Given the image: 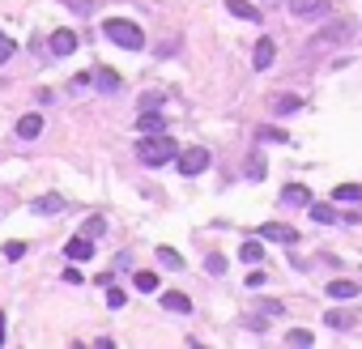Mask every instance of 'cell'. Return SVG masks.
I'll use <instances>...</instances> for the list:
<instances>
[{"label":"cell","instance_id":"cell-1","mask_svg":"<svg viewBox=\"0 0 362 349\" xmlns=\"http://www.w3.org/2000/svg\"><path fill=\"white\" fill-rule=\"evenodd\" d=\"M137 158H141V166H166V162L179 158V145L166 137V132H150V137H141Z\"/></svg>","mask_w":362,"mask_h":349},{"label":"cell","instance_id":"cell-2","mask_svg":"<svg viewBox=\"0 0 362 349\" xmlns=\"http://www.w3.org/2000/svg\"><path fill=\"white\" fill-rule=\"evenodd\" d=\"M103 34H107L115 47H124V52H141V47H145L141 26H137V21H128V17H107V21H103Z\"/></svg>","mask_w":362,"mask_h":349},{"label":"cell","instance_id":"cell-3","mask_svg":"<svg viewBox=\"0 0 362 349\" xmlns=\"http://www.w3.org/2000/svg\"><path fill=\"white\" fill-rule=\"evenodd\" d=\"M179 174H188V179H192V174H201L205 166H209V149L205 145H188V149H179Z\"/></svg>","mask_w":362,"mask_h":349},{"label":"cell","instance_id":"cell-4","mask_svg":"<svg viewBox=\"0 0 362 349\" xmlns=\"http://www.w3.org/2000/svg\"><path fill=\"white\" fill-rule=\"evenodd\" d=\"M285 5H290V13L303 17V21H324V17L332 13L328 0H285Z\"/></svg>","mask_w":362,"mask_h":349},{"label":"cell","instance_id":"cell-5","mask_svg":"<svg viewBox=\"0 0 362 349\" xmlns=\"http://www.w3.org/2000/svg\"><path fill=\"white\" fill-rule=\"evenodd\" d=\"M350 34H354V21H350V17H336V21H328L320 34H311V47H328V43L350 39Z\"/></svg>","mask_w":362,"mask_h":349},{"label":"cell","instance_id":"cell-6","mask_svg":"<svg viewBox=\"0 0 362 349\" xmlns=\"http://www.w3.org/2000/svg\"><path fill=\"white\" fill-rule=\"evenodd\" d=\"M260 239H264V243H299V230L285 226V221H264V226H260Z\"/></svg>","mask_w":362,"mask_h":349},{"label":"cell","instance_id":"cell-7","mask_svg":"<svg viewBox=\"0 0 362 349\" xmlns=\"http://www.w3.org/2000/svg\"><path fill=\"white\" fill-rule=\"evenodd\" d=\"M60 209H64V196H56V192L34 196V201H30V213H34V217H52V213H60Z\"/></svg>","mask_w":362,"mask_h":349},{"label":"cell","instance_id":"cell-8","mask_svg":"<svg viewBox=\"0 0 362 349\" xmlns=\"http://www.w3.org/2000/svg\"><path fill=\"white\" fill-rule=\"evenodd\" d=\"M64 256H68L72 264H77V260H90V256H94V239H90V235L68 239V243H64Z\"/></svg>","mask_w":362,"mask_h":349},{"label":"cell","instance_id":"cell-9","mask_svg":"<svg viewBox=\"0 0 362 349\" xmlns=\"http://www.w3.org/2000/svg\"><path fill=\"white\" fill-rule=\"evenodd\" d=\"M47 47H52V56H72V52H77V34H72V30H56L52 39H47Z\"/></svg>","mask_w":362,"mask_h":349},{"label":"cell","instance_id":"cell-10","mask_svg":"<svg viewBox=\"0 0 362 349\" xmlns=\"http://www.w3.org/2000/svg\"><path fill=\"white\" fill-rule=\"evenodd\" d=\"M273 56H277V43H273V39H260V43H256V52H252V68L264 72V68L273 64Z\"/></svg>","mask_w":362,"mask_h":349},{"label":"cell","instance_id":"cell-11","mask_svg":"<svg viewBox=\"0 0 362 349\" xmlns=\"http://www.w3.org/2000/svg\"><path fill=\"white\" fill-rule=\"evenodd\" d=\"M137 128H141V137H150V132H166V119H162V111H141L137 115Z\"/></svg>","mask_w":362,"mask_h":349},{"label":"cell","instance_id":"cell-12","mask_svg":"<svg viewBox=\"0 0 362 349\" xmlns=\"http://www.w3.org/2000/svg\"><path fill=\"white\" fill-rule=\"evenodd\" d=\"M243 174H248L252 183H260L264 174H269V162H264V154H260V149H252V154H248V162H243Z\"/></svg>","mask_w":362,"mask_h":349},{"label":"cell","instance_id":"cell-13","mask_svg":"<svg viewBox=\"0 0 362 349\" xmlns=\"http://www.w3.org/2000/svg\"><path fill=\"white\" fill-rule=\"evenodd\" d=\"M39 132H43V115L30 111V115H21V119H17V137H21V141H34Z\"/></svg>","mask_w":362,"mask_h":349},{"label":"cell","instance_id":"cell-14","mask_svg":"<svg viewBox=\"0 0 362 349\" xmlns=\"http://www.w3.org/2000/svg\"><path fill=\"white\" fill-rule=\"evenodd\" d=\"M281 205H311V188H303V183H285V188H281Z\"/></svg>","mask_w":362,"mask_h":349},{"label":"cell","instance_id":"cell-15","mask_svg":"<svg viewBox=\"0 0 362 349\" xmlns=\"http://www.w3.org/2000/svg\"><path fill=\"white\" fill-rule=\"evenodd\" d=\"M162 307H166V311H175V315H188V311H192V298L179 294V290H166V294H162Z\"/></svg>","mask_w":362,"mask_h":349},{"label":"cell","instance_id":"cell-16","mask_svg":"<svg viewBox=\"0 0 362 349\" xmlns=\"http://www.w3.org/2000/svg\"><path fill=\"white\" fill-rule=\"evenodd\" d=\"M94 86H99L103 94H115L124 81H119V72H115V68H99V72H94Z\"/></svg>","mask_w":362,"mask_h":349},{"label":"cell","instance_id":"cell-17","mask_svg":"<svg viewBox=\"0 0 362 349\" xmlns=\"http://www.w3.org/2000/svg\"><path fill=\"white\" fill-rule=\"evenodd\" d=\"M273 111L277 115H294V111H303V98L299 94H277L273 98Z\"/></svg>","mask_w":362,"mask_h":349},{"label":"cell","instance_id":"cell-18","mask_svg":"<svg viewBox=\"0 0 362 349\" xmlns=\"http://www.w3.org/2000/svg\"><path fill=\"white\" fill-rule=\"evenodd\" d=\"M239 260H243V264H260V260H264V247H260L256 239H248L243 247H239Z\"/></svg>","mask_w":362,"mask_h":349},{"label":"cell","instance_id":"cell-19","mask_svg":"<svg viewBox=\"0 0 362 349\" xmlns=\"http://www.w3.org/2000/svg\"><path fill=\"white\" fill-rule=\"evenodd\" d=\"M226 9H230L234 17H243V21H260V9H252L248 0H226Z\"/></svg>","mask_w":362,"mask_h":349},{"label":"cell","instance_id":"cell-20","mask_svg":"<svg viewBox=\"0 0 362 349\" xmlns=\"http://www.w3.org/2000/svg\"><path fill=\"white\" fill-rule=\"evenodd\" d=\"M332 201H362V183H341V188H332Z\"/></svg>","mask_w":362,"mask_h":349},{"label":"cell","instance_id":"cell-21","mask_svg":"<svg viewBox=\"0 0 362 349\" xmlns=\"http://www.w3.org/2000/svg\"><path fill=\"white\" fill-rule=\"evenodd\" d=\"M158 264H162V268H175V272H179V268H183V256L175 252V247H158Z\"/></svg>","mask_w":362,"mask_h":349},{"label":"cell","instance_id":"cell-22","mask_svg":"<svg viewBox=\"0 0 362 349\" xmlns=\"http://www.w3.org/2000/svg\"><path fill=\"white\" fill-rule=\"evenodd\" d=\"M328 294L332 298H354L358 294V281H345V277L341 281H328Z\"/></svg>","mask_w":362,"mask_h":349},{"label":"cell","instance_id":"cell-23","mask_svg":"<svg viewBox=\"0 0 362 349\" xmlns=\"http://www.w3.org/2000/svg\"><path fill=\"white\" fill-rule=\"evenodd\" d=\"M307 209H311V217H316V221H324V226H332V221H336V209H332V205H316V201H311Z\"/></svg>","mask_w":362,"mask_h":349},{"label":"cell","instance_id":"cell-24","mask_svg":"<svg viewBox=\"0 0 362 349\" xmlns=\"http://www.w3.org/2000/svg\"><path fill=\"white\" fill-rule=\"evenodd\" d=\"M324 323L341 332V328H354V315H345V311H328V315H324Z\"/></svg>","mask_w":362,"mask_h":349},{"label":"cell","instance_id":"cell-25","mask_svg":"<svg viewBox=\"0 0 362 349\" xmlns=\"http://www.w3.org/2000/svg\"><path fill=\"white\" fill-rule=\"evenodd\" d=\"M132 286H137L141 294H154V290H158V272H137Z\"/></svg>","mask_w":362,"mask_h":349},{"label":"cell","instance_id":"cell-26","mask_svg":"<svg viewBox=\"0 0 362 349\" xmlns=\"http://www.w3.org/2000/svg\"><path fill=\"white\" fill-rule=\"evenodd\" d=\"M256 141H277V145H285L290 137H285L281 128H273V123H264V128H256Z\"/></svg>","mask_w":362,"mask_h":349},{"label":"cell","instance_id":"cell-27","mask_svg":"<svg viewBox=\"0 0 362 349\" xmlns=\"http://www.w3.org/2000/svg\"><path fill=\"white\" fill-rule=\"evenodd\" d=\"M26 247H30L26 239H9L5 243V260H21V256H26Z\"/></svg>","mask_w":362,"mask_h":349},{"label":"cell","instance_id":"cell-28","mask_svg":"<svg viewBox=\"0 0 362 349\" xmlns=\"http://www.w3.org/2000/svg\"><path fill=\"white\" fill-rule=\"evenodd\" d=\"M205 272H213V277H222V272H226V256L209 252V256H205Z\"/></svg>","mask_w":362,"mask_h":349},{"label":"cell","instance_id":"cell-29","mask_svg":"<svg viewBox=\"0 0 362 349\" xmlns=\"http://www.w3.org/2000/svg\"><path fill=\"white\" fill-rule=\"evenodd\" d=\"M64 9H72V13H81V17H90L94 13V0H60Z\"/></svg>","mask_w":362,"mask_h":349},{"label":"cell","instance_id":"cell-30","mask_svg":"<svg viewBox=\"0 0 362 349\" xmlns=\"http://www.w3.org/2000/svg\"><path fill=\"white\" fill-rule=\"evenodd\" d=\"M285 345H311V332L307 328H290L285 332Z\"/></svg>","mask_w":362,"mask_h":349},{"label":"cell","instance_id":"cell-31","mask_svg":"<svg viewBox=\"0 0 362 349\" xmlns=\"http://www.w3.org/2000/svg\"><path fill=\"white\" fill-rule=\"evenodd\" d=\"M107 307H111V311L124 307V290H119V286H107Z\"/></svg>","mask_w":362,"mask_h":349},{"label":"cell","instance_id":"cell-32","mask_svg":"<svg viewBox=\"0 0 362 349\" xmlns=\"http://www.w3.org/2000/svg\"><path fill=\"white\" fill-rule=\"evenodd\" d=\"M103 230H107V221H103V217H90V221H86V230H81V235H90V239H99Z\"/></svg>","mask_w":362,"mask_h":349},{"label":"cell","instance_id":"cell-33","mask_svg":"<svg viewBox=\"0 0 362 349\" xmlns=\"http://www.w3.org/2000/svg\"><path fill=\"white\" fill-rule=\"evenodd\" d=\"M13 52H17V43H13L9 34H0V64H5V60H9Z\"/></svg>","mask_w":362,"mask_h":349},{"label":"cell","instance_id":"cell-34","mask_svg":"<svg viewBox=\"0 0 362 349\" xmlns=\"http://www.w3.org/2000/svg\"><path fill=\"white\" fill-rule=\"evenodd\" d=\"M260 315H285V307L273 303V298H264V303H260Z\"/></svg>","mask_w":362,"mask_h":349},{"label":"cell","instance_id":"cell-35","mask_svg":"<svg viewBox=\"0 0 362 349\" xmlns=\"http://www.w3.org/2000/svg\"><path fill=\"white\" fill-rule=\"evenodd\" d=\"M264 281H269V277H264V272H260V268H252V272H248V286H252V290H260Z\"/></svg>","mask_w":362,"mask_h":349},{"label":"cell","instance_id":"cell-36","mask_svg":"<svg viewBox=\"0 0 362 349\" xmlns=\"http://www.w3.org/2000/svg\"><path fill=\"white\" fill-rule=\"evenodd\" d=\"M0 345H5V311H0Z\"/></svg>","mask_w":362,"mask_h":349}]
</instances>
